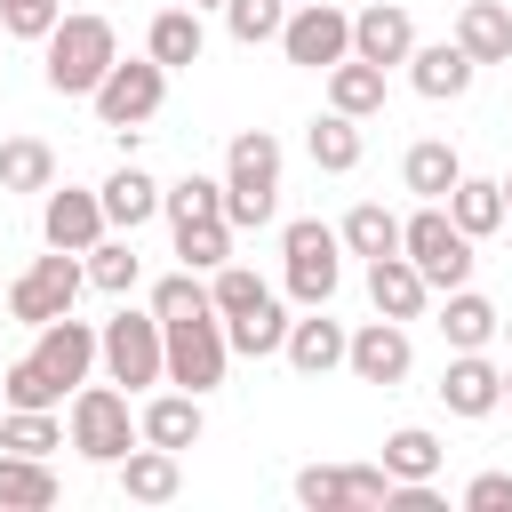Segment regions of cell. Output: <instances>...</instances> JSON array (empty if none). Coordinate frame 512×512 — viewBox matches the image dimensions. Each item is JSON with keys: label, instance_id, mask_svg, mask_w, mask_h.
Here are the masks:
<instances>
[{"label": "cell", "instance_id": "5b68a950", "mask_svg": "<svg viewBox=\"0 0 512 512\" xmlns=\"http://www.w3.org/2000/svg\"><path fill=\"white\" fill-rule=\"evenodd\" d=\"M168 328V384L184 392H216L224 384V360H232V336H224V312H184V320H160Z\"/></svg>", "mask_w": 512, "mask_h": 512}, {"label": "cell", "instance_id": "ee69618b", "mask_svg": "<svg viewBox=\"0 0 512 512\" xmlns=\"http://www.w3.org/2000/svg\"><path fill=\"white\" fill-rule=\"evenodd\" d=\"M344 496H352V504H384V496H392V472H384V464H344Z\"/></svg>", "mask_w": 512, "mask_h": 512}, {"label": "cell", "instance_id": "f546056e", "mask_svg": "<svg viewBox=\"0 0 512 512\" xmlns=\"http://www.w3.org/2000/svg\"><path fill=\"white\" fill-rule=\"evenodd\" d=\"M56 184V152L40 136H8L0 144V192H48Z\"/></svg>", "mask_w": 512, "mask_h": 512}, {"label": "cell", "instance_id": "ac0fdd59", "mask_svg": "<svg viewBox=\"0 0 512 512\" xmlns=\"http://www.w3.org/2000/svg\"><path fill=\"white\" fill-rule=\"evenodd\" d=\"M456 48L472 64H512V8L504 0H464L456 8Z\"/></svg>", "mask_w": 512, "mask_h": 512}, {"label": "cell", "instance_id": "60d3db41", "mask_svg": "<svg viewBox=\"0 0 512 512\" xmlns=\"http://www.w3.org/2000/svg\"><path fill=\"white\" fill-rule=\"evenodd\" d=\"M64 24V0H0V32L8 40H48Z\"/></svg>", "mask_w": 512, "mask_h": 512}, {"label": "cell", "instance_id": "f1b7e54d", "mask_svg": "<svg viewBox=\"0 0 512 512\" xmlns=\"http://www.w3.org/2000/svg\"><path fill=\"white\" fill-rule=\"evenodd\" d=\"M224 336H232V352H248V360L280 352V344H288V304H280V296H264V304H248L240 320H224Z\"/></svg>", "mask_w": 512, "mask_h": 512}, {"label": "cell", "instance_id": "7c38bea8", "mask_svg": "<svg viewBox=\"0 0 512 512\" xmlns=\"http://www.w3.org/2000/svg\"><path fill=\"white\" fill-rule=\"evenodd\" d=\"M344 368H352L360 384H384V392H392V384L416 368V352H408V328L376 312L368 328H352V352H344Z\"/></svg>", "mask_w": 512, "mask_h": 512}, {"label": "cell", "instance_id": "9c48e42d", "mask_svg": "<svg viewBox=\"0 0 512 512\" xmlns=\"http://www.w3.org/2000/svg\"><path fill=\"white\" fill-rule=\"evenodd\" d=\"M344 232H328L320 216H296L288 232H280V256H288V296L296 304H328L336 296V280H344Z\"/></svg>", "mask_w": 512, "mask_h": 512}, {"label": "cell", "instance_id": "30bf717a", "mask_svg": "<svg viewBox=\"0 0 512 512\" xmlns=\"http://www.w3.org/2000/svg\"><path fill=\"white\" fill-rule=\"evenodd\" d=\"M280 56H288V64H304V72L344 64V56H352V16H344L336 0H304V8L280 24Z\"/></svg>", "mask_w": 512, "mask_h": 512}, {"label": "cell", "instance_id": "7a4b0ae2", "mask_svg": "<svg viewBox=\"0 0 512 512\" xmlns=\"http://www.w3.org/2000/svg\"><path fill=\"white\" fill-rule=\"evenodd\" d=\"M40 48H48V88H56V96H96L104 72L120 64V40H112L104 16H64Z\"/></svg>", "mask_w": 512, "mask_h": 512}, {"label": "cell", "instance_id": "603a6c76", "mask_svg": "<svg viewBox=\"0 0 512 512\" xmlns=\"http://www.w3.org/2000/svg\"><path fill=\"white\" fill-rule=\"evenodd\" d=\"M304 152H312V168H328V176H352V168H360V120L328 104V112L304 128Z\"/></svg>", "mask_w": 512, "mask_h": 512}, {"label": "cell", "instance_id": "44dd1931", "mask_svg": "<svg viewBox=\"0 0 512 512\" xmlns=\"http://www.w3.org/2000/svg\"><path fill=\"white\" fill-rule=\"evenodd\" d=\"M200 48H208L200 8H160V16H152V32H144V56H152V64H168V72L200 64Z\"/></svg>", "mask_w": 512, "mask_h": 512}, {"label": "cell", "instance_id": "e575fe53", "mask_svg": "<svg viewBox=\"0 0 512 512\" xmlns=\"http://www.w3.org/2000/svg\"><path fill=\"white\" fill-rule=\"evenodd\" d=\"M176 256H184L192 272L232 264V224H224V216H192V224H176Z\"/></svg>", "mask_w": 512, "mask_h": 512}, {"label": "cell", "instance_id": "7402d4cb", "mask_svg": "<svg viewBox=\"0 0 512 512\" xmlns=\"http://www.w3.org/2000/svg\"><path fill=\"white\" fill-rule=\"evenodd\" d=\"M120 488H128L136 504H168V496L184 488V472H176V448H152V440H136V448L120 456Z\"/></svg>", "mask_w": 512, "mask_h": 512}, {"label": "cell", "instance_id": "7bdbcfd3", "mask_svg": "<svg viewBox=\"0 0 512 512\" xmlns=\"http://www.w3.org/2000/svg\"><path fill=\"white\" fill-rule=\"evenodd\" d=\"M296 504H312V512L352 504V496H344V464H304V472H296Z\"/></svg>", "mask_w": 512, "mask_h": 512}, {"label": "cell", "instance_id": "c3c4849f", "mask_svg": "<svg viewBox=\"0 0 512 512\" xmlns=\"http://www.w3.org/2000/svg\"><path fill=\"white\" fill-rule=\"evenodd\" d=\"M504 400H512V368H504Z\"/></svg>", "mask_w": 512, "mask_h": 512}, {"label": "cell", "instance_id": "4316f807", "mask_svg": "<svg viewBox=\"0 0 512 512\" xmlns=\"http://www.w3.org/2000/svg\"><path fill=\"white\" fill-rule=\"evenodd\" d=\"M448 216H456L472 240H488V232H504V224H512V208H504V184H488V176H456V192H448Z\"/></svg>", "mask_w": 512, "mask_h": 512}, {"label": "cell", "instance_id": "cb8c5ba5", "mask_svg": "<svg viewBox=\"0 0 512 512\" xmlns=\"http://www.w3.org/2000/svg\"><path fill=\"white\" fill-rule=\"evenodd\" d=\"M328 104H336V112H352V120L384 112V64H368V56L328 64Z\"/></svg>", "mask_w": 512, "mask_h": 512}, {"label": "cell", "instance_id": "5bb4252c", "mask_svg": "<svg viewBox=\"0 0 512 512\" xmlns=\"http://www.w3.org/2000/svg\"><path fill=\"white\" fill-rule=\"evenodd\" d=\"M352 56H368V64H408V56H416L408 8H400V0H368V8L352 16Z\"/></svg>", "mask_w": 512, "mask_h": 512}, {"label": "cell", "instance_id": "d6986e66", "mask_svg": "<svg viewBox=\"0 0 512 512\" xmlns=\"http://www.w3.org/2000/svg\"><path fill=\"white\" fill-rule=\"evenodd\" d=\"M472 56L456 48V40H432V48H416L408 56V80H416V96H432V104H448V96H464L472 88Z\"/></svg>", "mask_w": 512, "mask_h": 512}, {"label": "cell", "instance_id": "d6a6232c", "mask_svg": "<svg viewBox=\"0 0 512 512\" xmlns=\"http://www.w3.org/2000/svg\"><path fill=\"white\" fill-rule=\"evenodd\" d=\"M64 432L72 424H56V408H8L0 416V448L8 456H48V448H64Z\"/></svg>", "mask_w": 512, "mask_h": 512}, {"label": "cell", "instance_id": "f6af8a7d", "mask_svg": "<svg viewBox=\"0 0 512 512\" xmlns=\"http://www.w3.org/2000/svg\"><path fill=\"white\" fill-rule=\"evenodd\" d=\"M464 512H512V472H480L464 488Z\"/></svg>", "mask_w": 512, "mask_h": 512}, {"label": "cell", "instance_id": "74e56055", "mask_svg": "<svg viewBox=\"0 0 512 512\" xmlns=\"http://www.w3.org/2000/svg\"><path fill=\"white\" fill-rule=\"evenodd\" d=\"M264 296H272V288H264L248 264H216V280H208V304H216L224 320H240V312H248V304H264Z\"/></svg>", "mask_w": 512, "mask_h": 512}, {"label": "cell", "instance_id": "b9f144b4", "mask_svg": "<svg viewBox=\"0 0 512 512\" xmlns=\"http://www.w3.org/2000/svg\"><path fill=\"white\" fill-rule=\"evenodd\" d=\"M152 312L160 320H184V312H208V288H200V272L184 264V272H168L160 288H152Z\"/></svg>", "mask_w": 512, "mask_h": 512}, {"label": "cell", "instance_id": "9a60e30c", "mask_svg": "<svg viewBox=\"0 0 512 512\" xmlns=\"http://www.w3.org/2000/svg\"><path fill=\"white\" fill-rule=\"evenodd\" d=\"M288 368L296 376H328V368H344V352H352V336L328 320V304H304V320H288Z\"/></svg>", "mask_w": 512, "mask_h": 512}, {"label": "cell", "instance_id": "bcb514c9", "mask_svg": "<svg viewBox=\"0 0 512 512\" xmlns=\"http://www.w3.org/2000/svg\"><path fill=\"white\" fill-rule=\"evenodd\" d=\"M184 8H224V0H184Z\"/></svg>", "mask_w": 512, "mask_h": 512}, {"label": "cell", "instance_id": "6da1fadb", "mask_svg": "<svg viewBox=\"0 0 512 512\" xmlns=\"http://www.w3.org/2000/svg\"><path fill=\"white\" fill-rule=\"evenodd\" d=\"M272 208H280V136L240 128L224 152V224L256 232V224H272Z\"/></svg>", "mask_w": 512, "mask_h": 512}, {"label": "cell", "instance_id": "d4e9b609", "mask_svg": "<svg viewBox=\"0 0 512 512\" xmlns=\"http://www.w3.org/2000/svg\"><path fill=\"white\" fill-rule=\"evenodd\" d=\"M456 176H464V160H456L440 136L408 144V160H400V184H408L416 200H448V192H456Z\"/></svg>", "mask_w": 512, "mask_h": 512}, {"label": "cell", "instance_id": "1f68e13d", "mask_svg": "<svg viewBox=\"0 0 512 512\" xmlns=\"http://www.w3.org/2000/svg\"><path fill=\"white\" fill-rule=\"evenodd\" d=\"M336 232H344V248H352V256H368V264L400 248V216H392L384 200H360V208H352V216H344Z\"/></svg>", "mask_w": 512, "mask_h": 512}, {"label": "cell", "instance_id": "836d02e7", "mask_svg": "<svg viewBox=\"0 0 512 512\" xmlns=\"http://www.w3.org/2000/svg\"><path fill=\"white\" fill-rule=\"evenodd\" d=\"M440 456H448V448H440L424 424H400V432L384 440V472H392V480H432V472H440Z\"/></svg>", "mask_w": 512, "mask_h": 512}, {"label": "cell", "instance_id": "8992f818", "mask_svg": "<svg viewBox=\"0 0 512 512\" xmlns=\"http://www.w3.org/2000/svg\"><path fill=\"white\" fill-rule=\"evenodd\" d=\"M64 424H72V448H80L88 464H120V456L144 440L136 416H128V392H120V384H80Z\"/></svg>", "mask_w": 512, "mask_h": 512}, {"label": "cell", "instance_id": "3957f363", "mask_svg": "<svg viewBox=\"0 0 512 512\" xmlns=\"http://www.w3.org/2000/svg\"><path fill=\"white\" fill-rule=\"evenodd\" d=\"M400 256H416V272H424L440 296L472 280V232L448 216V200H424V208L400 224Z\"/></svg>", "mask_w": 512, "mask_h": 512}, {"label": "cell", "instance_id": "f35d334b", "mask_svg": "<svg viewBox=\"0 0 512 512\" xmlns=\"http://www.w3.org/2000/svg\"><path fill=\"white\" fill-rule=\"evenodd\" d=\"M0 392H8V408H56V400H64V384H56V376H48L32 352H24V360L0 376Z\"/></svg>", "mask_w": 512, "mask_h": 512}, {"label": "cell", "instance_id": "7dc6e473", "mask_svg": "<svg viewBox=\"0 0 512 512\" xmlns=\"http://www.w3.org/2000/svg\"><path fill=\"white\" fill-rule=\"evenodd\" d=\"M504 208H512V176H504Z\"/></svg>", "mask_w": 512, "mask_h": 512}, {"label": "cell", "instance_id": "4dcf8cb0", "mask_svg": "<svg viewBox=\"0 0 512 512\" xmlns=\"http://www.w3.org/2000/svg\"><path fill=\"white\" fill-rule=\"evenodd\" d=\"M8 504H24V512L56 504V472H48V456H8V448H0V512H8Z\"/></svg>", "mask_w": 512, "mask_h": 512}, {"label": "cell", "instance_id": "8d00e7d4", "mask_svg": "<svg viewBox=\"0 0 512 512\" xmlns=\"http://www.w3.org/2000/svg\"><path fill=\"white\" fill-rule=\"evenodd\" d=\"M88 288L128 296V288H136V248H128V240H96V248H88Z\"/></svg>", "mask_w": 512, "mask_h": 512}, {"label": "cell", "instance_id": "d590c367", "mask_svg": "<svg viewBox=\"0 0 512 512\" xmlns=\"http://www.w3.org/2000/svg\"><path fill=\"white\" fill-rule=\"evenodd\" d=\"M160 216H168V224H192V216H224V184H216V176H176V184L160 192Z\"/></svg>", "mask_w": 512, "mask_h": 512}, {"label": "cell", "instance_id": "277c9868", "mask_svg": "<svg viewBox=\"0 0 512 512\" xmlns=\"http://www.w3.org/2000/svg\"><path fill=\"white\" fill-rule=\"evenodd\" d=\"M80 288H88V264H80L72 248H48V256H32V264L8 280V312H16L24 328H48V320L72 312Z\"/></svg>", "mask_w": 512, "mask_h": 512}, {"label": "cell", "instance_id": "8fae6325", "mask_svg": "<svg viewBox=\"0 0 512 512\" xmlns=\"http://www.w3.org/2000/svg\"><path fill=\"white\" fill-rule=\"evenodd\" d=\"M40 232H48V248H72V256H88L104 232H112V216H104V192H80V184H48V208H40Z\"/></svg>", "mask_w": 512, "mask_h": 512}, {"label": "cell", "instance_id": "ab89813d", "mask_svg": "<svg viewBox=\"0 0 512 512\" xmlns=\"http://www.w3.org/2000/svg\"><path fill=\"white\" fill-rule=\"evenodd\" d=\"M224 24H232V40H280V24H288V0H224Z\"/></svg>", "mask_w": 512, "mask_h": 512}, {"label": "cell", "instance_id": "f907efd6", "mask_svg": "<svg viewBox=\"0 0 512 512\" xmlns=\"http://www.w3.org/2000/svg\"><path fill=\"white\" fill-rule=\"evenodd\" d=\"M0 304H8V288H0Z\"/></svg>", "mask_w": 512, "mask_h": 512}, {"label": "cell", "instance_id": "83f0119b", "mask_svg": "<svg viewBox=\"0 0 512 512\" xmlns=\"http://www.w3.org/2000/svg\"><path fill=\"white\" fill-rule=\"evenodd\" d=\"M496 320H504V312H496L488 296H472V288H448V304H440V336H448L456 352H480V344L496 336Z\"/></svg>", "mask_w": 512, "mask_h": 512}, {"label": "cell", "instance_id": "484cf974", "mask_svg": "<svg viewBox=\"0 0 512 512\" xmlns=\"http://www.w3.org/2000/svg\"><path fill=\"white\" fill-rule=\"evenodd\" d=\"M104 216H112L120 232L152 224V216H160V184H152L136 160H128V168H112V176H104Z\"/></svg>", "mask_w": 512, "mask_h": 512}, {"label": "cell", "instance_id": "ffe728a7", "mask_svg": "<svg viewBox=\"0 0 512 512\" xmlns=\"http://www.w3.org/2000/svg\"><path fill=\"white\" fill-rule=\"evenodd\" d=\"M136 432H144L152 448H176V456H184V448L200 440V392H184V384H176V392H160V400H144V416H136Z\"/></svg>", "mask_w": 512, "mask_h": 512}, {"label": "cell", "instance_id": "52a82bcc", "mask_svg": "<svg viewBox=\"0 0 512 512\" xmlns=\"http://www.w3.org/2000/svg\"><path fill=\"white\" fill-rule=\"evenodd\" d=\"M104 376L112 384H168V328L160 312H112L104 320Z\"/></svg>", "mask_w": 512, "mask_h": 512}, {"label": "cell", "instance_id": "2e32d148", "mask_svg": "<svg viewBox=\"0 0 512 512\" xmlns=\"http://www.w3.org/2000/svg\"><path fill=\"white\" fill-rule=\"evenodd\" d=\"M424 296H432V280L416 272V256H400V248H392V256H376V264H368V304H376L384 320H416V312H424Z\"/></svg>", "mask_w": 512, "mask_h": 512}, {"label": "cell", "instance_id": "4fadbf2b", "mask_svg": "<svg viewBox=\"0 0 512 512\" xmlns=\"http://www.w3.org/2000/svg\"><path fill=\"white\" fill-rule=\"evenodd\" d=\"M32 360H40V368H48V376L72 392V384H88V368L104 360V336H96L88 320H72V312H64V320H48V328H40Z\"/></svg>", "mask_w": 512, "mask_h": 512}, {"label": "cell", "instance_id": "ba28073f", "mask_svg": "<svg viewBox=\"0 0 512 512\" xmlns=\"http://www.w3.org/2000/svg\"><path fill=\"white\" fill-rule=\"evenodd\" d=\"M160 96H168V64H152V56H120L88 104H96V120H104L112 136H136V128L160 112Z\"/></svg>", "mask_w": 512, "mask_h": 512}, {"label": "cell", "instance_id": "681fc988", "mask_svg": "<svg viewBox=\"0 0 512 512\" xmlns=\"http://www.w3.org/2000/svg\"><path fill=\"white\" fill-rule=\"evenodd\" d=\"M0 416H8V392H0Z\"/></svg>", "mask_w": 512, "mask_h": 512}, {"label": "cell", "instance_id": "e0dca14e", "mask_svg": "<svg viewBox=\"0 0 512 512\" xmlns=\"http://www.w3.org/2000/svg\"><path fill=\"white\" fill-rule=\"evenodd\" d=\"M440 400H448V416H496L504 408V368H488L480 352H456L448 376H440Z\"/></svg>", "mask_w": 512, "mask_h": 512}]
</instances>
